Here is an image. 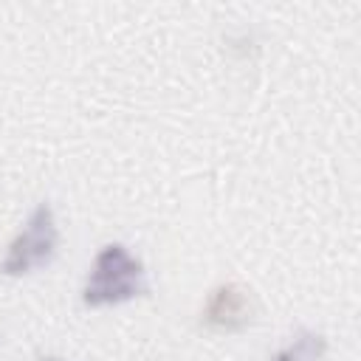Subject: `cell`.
<instances>
[{
  "instance_id": "5",
  "label": "cell",
  "mask_w": 361,
  "mask_h": 361,
  "mask_svg": "<svg viewBox=\"0 0 361 361\" xmlns=\"http://www.w3.org/2000/svg\"><path fill=\"white\" fill-rule=\"evenodd\" d=\"M34 361H71V358H65V355H56V353H45V355H37Z\"/></svg>"
},
{
  "instance_id": "4",
  "label": "cell",
  "mask_w": 361,
  "mask_h": 361,
  "mask_svg": "<svg viewBox=\"0 0 361 361\" xmlns=\"http://www.w3.org/2000/svg\"><path fill=\"white\" fill-rule=\"evenodd\" d=\"M324 355H327V336L322 330L302 327L268 361H322Z\"/></svg>"
},
{
  "instance_id": "3",
  "label": "cell",
  "mask_w": 361,
  "mask_h": 361,
  "mask_svg": "<svg viewBox=\"0 0 361 361\" xmlns=\"http://www.w3.org/2000/svg\"><path fill=\"white\" fill-rule=\"evenodd\" d=\"M257 316V305L248 288L240 282H220L209 290L200 307V324L214 333H243L251 327Z\"/></svg>"
},
{
  "instance_id": "1",
  "label": "cell",
  "mask_w": 361,
  "mask_h": 361,
  "mask_svg": "<svg viewBox=\"0 0 361 361\" xmlns=\"http://www.w3.org/2000/svg\"><path fill=\"white\" fill-rule=\"evenodd\" d=\"M147 293V268L124 243H104L85 276L82 305L90 310L116 307Z\"/></svg>"
},
{
  "instance_id": "2",
  "label": "cell",
  "mask_w": 361,
  "mask_h": 361,
  "mask_svg": "<svg viewBox=\"0 0 361 361\" xmlns=\"http://www.w3.org/2000/svg\"><path fill=\"white\" fill-rule=\"evenodd\" d=\"M59 248V226L51 203H37L20 231L11 237L3 259H0V274L3 276H28L45 265L54 262Z\"/></svg>"
}]
</instances>
